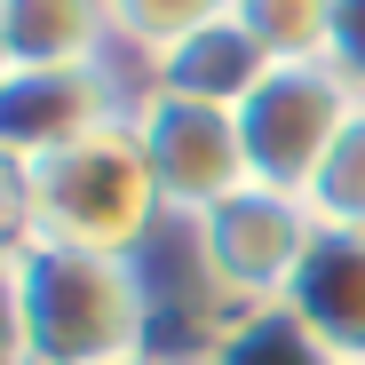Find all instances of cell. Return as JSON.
<instances>
[{"instance_id": "obj_10", "label": "cell", "mask_w": 365, "mask_h": 365, "mask_svg": "<svg viewBox=\"0 0 365 365\" xmlns=\"http://www.w3.org/2000/svg\"><path fill=\"white\" fill-rule=\"evenodd\" d=\"M334 9L341 0H230V16L270 48V64H326Z\"/></svg>"}, {"instance_id": "obj_3", "label": "cell", "mask_w": 365, "mask_h": 365, "mask_svg": "<svg viewBox=\"0 0 365 365\" xmlns=\"http://www.w3.org/2000/svg\"><path fill=\"white\" fill-rule=\"evenodd\" d=\"M318 207L294 199V191H262V182H247V191L215 199L207 215H191V247H199V278L215 302H230V310H278L286 286L302 278V262H310L318 247Z\"/></svg>"}, {"instance_id": "obj_4", "label": "cell", "mask_w": 365, "mask_h": 365, "mask_svg": "<svg viewBox=\"0 0 365 365\" xmlns=\"http://www.w3.org/2000/svg\"><path fill=\"white\" fill-rule=\"evenodd\" d=\"M357 119V96L334 80V64H278L247 103H238V143H247V175L262 191L310 199L326 175L341 128Z\"/></svg>"}, {"instance_id": "obj_1", "label": "cell", "mask_w": 365, "mask_h": 365, "mask_svg": "<svg viewBox=\"0 0 365 365\" xmlns=\"http://www.w3.org/2000/svg\"><path fill=\"white\" fill-rule=\"evenodd\" d=\"M24 286V349L32 365H135L151 357V286L135 255L88 247H32L16 255Z\"/></svg>"}, {"instance_id": "obj_11", "label": "cell", "mask_w": 365, "mask_h": 365, "mask_svg": "<svg viewBox=\"0 0 365 365\" xmlns=\"http://www.w3.org/2000/svg\"><path fill=\"white\" fill-rule=\"evenodd\" d=\"M103 16H111V40L151 64V56H167L175 40H191L199 24L230 16V0H103Z\"/></svg>"}, {"instance_id": "obj_14", "label": "cell", "mask_w": 365, "mask_h": 365, "mask_svg": "<svg viewBox=\"0 0 365 365\" xmlns=\"http://www.w3.org/2000/svg\"><path fill=\"white\" fill-rule=\"evenodd\" d=\"M326 64H334V80L365 103V0H341V9H334V48H326Z\"/></svg>"}, {"instance_id": "obj_12", "label": "cell", "mask_w": 365, "mask_h": 365, "mask_svg": "<svg viewBox=\"0 0 365 365\" xmlns=\"http://www.w3.org/2000/svg\"><path fill=\"white\" fill-rule=\"evenodd\" d=\"M310 207H318L326 230H365V103H357V119L341 128L326 175L310 182Z\"/></svg>"}, {"instance_id": "obj_6", "label": "cell", "mask_w": 365, "mask_h": 365, "mask_svg": "<svg viewBox=\"0 0 365 365\" xmlns=\"http://www.w3.org/2000/svg\"><path fill=\"white\" fill-rule=\"evenodd\" d=\"M128 128L159 175V199L175 215H207L215 199L247 191V143H238V111H215V103H182V96H159L143 88Z\"/></svg>"}, {"instance_id": "obj_2", "label": "cell", "mask_w": 365, "mask_h": 365, "mask_svg": "<svg viewBox=\"0 0 365 365\" xmlns=\"http://www.w3.org/2000/svg\"><path fill=\"white\" fill-rule=\"evenodd\" d=\"M167 215L159 199V175L135 143V128L88 135L80 151L32 167V222H40V247H88V255H135L143 230Z\"/></svg>"}, {"instance_id": "obj_8", "label": "cell", "mask_w": 365, "mask_h": 365, "mask_svg": "<svg viewBox=\"0 0 365 365\" xmlns=\"http://www.w3.org/2000/svg\"><path fill=\"white\" fill-rule=\"evenodd\" d=\"M151 80L143 88H159V96H182V103H215V111H238L278 64H270V48L238 24V16H215V24H199L191 40H175L167 56H151L143 64Z\"/></svg>"}, {"instance_id": "obj_13", "label": "cell", "mask_w": 365, "mask_h": 365, "mask_svg": "<svg viewBox=\"0 0 365 365\" xmlns=\"http://www.w3.org/2000/svg\"><path fill=\"white\" fill-rule=\"evenodd\" d=\"M32 238H40V222H32V167L0 159V262H16Z\"/></svg>"}, {"instance_id": "obj_15", "label": "cell", "mask_w": 365, "mask_h": 365, "mask_svg": "<svg viewBox=\"0 0 365 365\" xmlns=\"http://www.w3.org/2000/svg\"><path fill=\"white\" fill-rule=\"evenodd\" d=\"M0 365H32V349H24V286H16V262H0Z\"/></svg>"}, {"instance_id": "obj_5", "label": "cell", "mask_w": 365, "mask_h": 365, "mask_svg": "<svg viewBox=\"0 0 365 365\" xmlns=\"http://www.w3.org/2000/svg\"><path fill=\"white\" fill-rule=\"evenodd\" d=\"M135 103L128 88H119L111 64H16L9 80H0V159H16V167H48V159H64L80 151L88 135L119 128Z\"/></svg>"}, {"instance_id": "obj_17", "label": "cell", "mask_w": 365, "mask_h": 365, "mask_svg": "<svg viewBox=\"0 0 365 365\" xmlns=\"http://www.w3.org/2000/svg\"><path fill=\"white\" fill-rule=\"evenodd\" d=\"M135 365H159V357H135Z\"/></svg>"}, {"instance_id": "obj_16", "label": "cell", "mask_w": 365, "mask_h": 365, "mask_svg": "<svg viewBox=\"0 0 365 365\" xmlns=\"http://www.w3.org/2000/svg\"><path fill=\"white\" fill-rule=\"evenodd\" d=\"M16 72V56H9V9H0V80Z\"/></svg>"}, {"instance_id": "obj_7", "label": "cell", "mask_w": 365, "mask_h": 365, "mask_svg": "<svg viewBox=\"0 0 365 365\" xmlns=\"http://www.w3.org/2000/svg\"><path fill=\"white\" fill-rule=\"evenodd\" d=\"M278 310L302 326V341L326 365H365V230H318Z\"/></svg>"}, {"instance_id": "obj_9", "label": "cell", "mask_w": 365, "mask_h": 365, "mask_svg": "<svg viewBox=\"0 0 365 365\" xmlns=\"http://www.w3.org/2000/svg\"><path fill=\"white\" fill-rule=\"evenodd\" d=\"M9 9V56L16 64H103V40H111V16L103 0H0Z\"/></svg>"}]
</instances>
